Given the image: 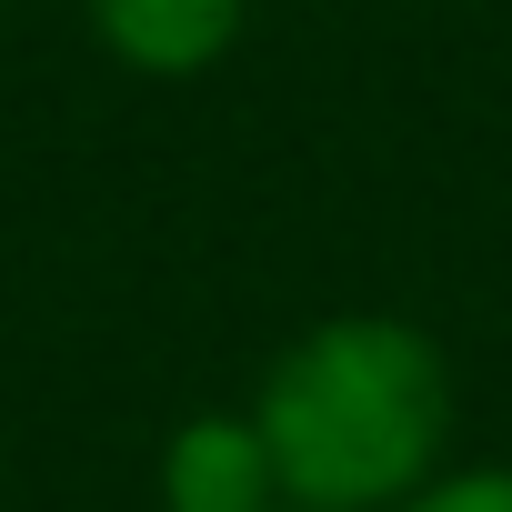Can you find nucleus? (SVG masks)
<instances>
[{
	"label": "nucleus",
	"instance_id": "f03ea898",
	"mask_svg": "<svg viewBox=\"0 0 512 512\" xmlns=\"http://www.w3.org/2000/svg\"><path fill=\"white\" fill-rule=\"evenodd\" d=\"M251 21V0H91V31L111 61L151 71V81H191L211 71Z\"/></svg>",
	"mask_w": 512,
	"mask_h": 512
},
{
	"label": "nucleus",
	"instance_id": "7ed1b4c3",
	"mask_svg": "<svg viewBox=\"0 0 512 512\" xmlns=\"http://www.w3.org/2000/svg\"><path fill=\"white\" fill-rule=\"evenodd\" d=\"M161 502L171 512H272V462H262V432L251 412H201L171 432L161 452Z\"/></svg>",
	"mask_w": 512,
	"mask_h": 512
},
{
	"label": "nucleus",
	"instance_id": "20e7f679",
	"mask_svg": "<svg viewBox=\"0 0 512 512\" xmlns=\"http://www.w3.org/2000/svg\"><path fill=\"white\" fill-rule=\"evenodd\" d=\"M392 512H512V472H452V482H422Z\"/></svg>",
	"mask_w": 512,
	"mask_h": 512
},
{
	"label": "nucleus",
	"instance_id": "f257e3e1",
	"mask_svg": "<svg viewBox=\"0 0 512 512\" xmlns=\"http://www.w3.org/2000/svg\"><path fill=\"white\" fill-rule=\"evenodd\" d=\"M251 432L292 512H392L452 442L442 342L392 312H332L262 372Z\"/></svg>",
	"mask_w": 512,
	"mask_h": 512
}]
</instances>
